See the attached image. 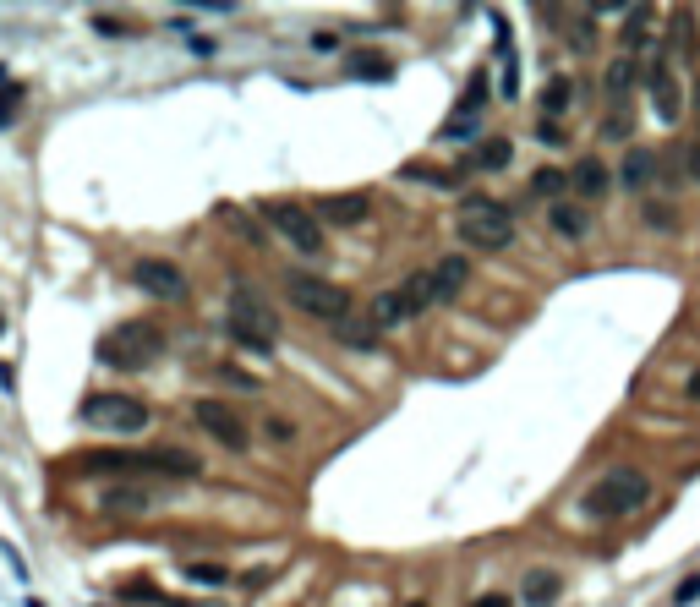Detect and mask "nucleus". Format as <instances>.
<instances>
[{"label": "nucleus", "mask_w": 700, "mask_h": 607, "mask_svg": "<svg viewBox=\"0 0 700 607\" xmlns=\"http://www.w3.org/2000/svg\"><path fill=\"white\" fill-rule=\"evenodd\" d=\"M72 465L77 476H99V471H110V476H126V471H154V476H181V482H192V476H203V465L192 460V454H181V449H143V454H121V449H93V454H72Z\"/></svg>", "instance_id": "obj_1"}, {"label": "nucleus", "mask_w": 700, "mask_h": 607, "mask_svg": "<svg viewBox=\"0 0 700 607\" xmlns=\"http://www.w3.org/2000/svg\"><path fill=\"white\" fill-rule=\"evenodd\" d=\"M454 230H460V241L476 247V252L515 247V214H509L498 197H482V192L460 197V208H454Z\"/></svg>", "instance_id": "obj_2"}, {"label": "nucleus", "mask_w": 700, "mask_h": 607, "mask_svg": "<svg viewBox=\"0 0 700 607\" xmlns=\"http://www.w3.org/2000/svg\"><path fill=\"white\" fill-rule=\"evenodd\" d=\"M646 498H651V476L635 471V465H613V471H602L597 482L586 487V515L624 520V515H635V509H646Z\"/></svg>", "instance_id": "obj_3"}, {"label": "nucleus", "mask_w": 700, "mask_h": 607, "mask_svg": "<svg viewBox=\"0 0 700 607\" xmlns=\"http://www.w3.org/2000/svg\"><path fill=\"white\" fill-rule=\"evenodd\" d=\"M159 356H165V329H154V323H121L99 340V361L115 372H143Z\"/></svg>", "instance_id": "obj_4"}, {"label": "nucleus", "mask_w": 700, "mask_h": 607, "mask_svg": "<svg viewBox=\"0 0 700 607\" xmlns=\"http://www.w3.org/2000/svg\"><path fill=\"white\" fill-rule=\"evenodd\" d=\"M433 301H438V290H433V268H427V274H405L400 285L378 290L367 318H372V329H400V323L422 318Z\"/></svg>", "instance_id": "obj_5"}, {"label": "nucleus", "mask_w": 700, "mask_h": 607, "mask_svg": "<svg viewBox=\"0 0 700 607\" xmlns=\"http://www.w3.org/2000/svg\"><path fill=\"white\" fill-rule=\"evenodd\" d=\"M274 334H279V318L268 307V296L258 285H236L230 290V340L247 345V350H274Z\"/></svg>", "instance_id": "obj_6"}, {"label": "nucleus", "mask_w": 700, "mask_h": 607, "mask_svg": "<svg viewBox=\"0 0 700 607\" xmlns=\"http://www.w3.org/2000/svg\"><path fill=\"white\" fill-rule=\"evenodd\" d=\"M285 301L301 307L307 318H318V323H334V329L350 318V296L340 285H329V279H318V274H285Z\"/></svg>", "instance_id": "obj_7"}, {"label": "nucleus", "mask_w": 700, "mask_h": 607, "mask_svg": "<svg viewBox=\"0 0 700 607\" xmlns=\"http://www.w3.org/2000/svg\"><path fill=\"white\" fill-rule=\"evenodd\" d=\"M263 219L285 236V247H296L301 258H318L323 247H329V236H323V219L312 214L307 203H263Z\"/></svg>", "instance_id": "obj_8"}, {"label": "nucleus", "mask_w": 700, "mask_h": 607, "mask_svg": "<svg viewBox=\"0 0 700 607\" xmlns=\"http://www.w3.org/2000/svg\"><path fill=\"white\" fill-rule=\"evenodd\" d=\"M83 422L88 427H99V433H121V438H132V433H143L154 416H148V405L137 400V394H93V400H83Z\"/></svg>", "instance_id": "obj_9"}, {"label": "nucleus", "mask_w": 700, "mask_h": 607, "mask_svg": "<svg viewBox=\"0 0 700 607\" xmlns=\"http://www.w3.org/2000/svg\"><path fill=\"white\" fill-rule=\"evenodd\" d=\"M192 422L203 427L208 438L219 443V449H230V454H241L252 443V433H247V422H241L236 411H230L225 400H192Z\"/></svg>", "instance_id": "obj_10"}, {"label": "nucleus", "mask_w": 700, "mask_h": 607, "mask_svg": "<svg viewBox=\"0 0 700 607\" xmlns=\"http://www.w3.org/2000/svg\"><path fill=\"white\" fill-rule=\"evenodd\" d=\"M132 285L148 290V296H159V301H186V290H192L186 274L170 258H137L132 263Z\"/></svg>", "instance_id": "obj_11"}, {"label": "nucleus", "mask_w": 700, "mask_h": 607, "mask_svg": "<svg viewBox=\"0 0 700 607\" xmlns=\"http://www.w3.org/2000/svg\"><path fill=\"white\" fill-rule=\"evenodd\" d=\"M646 99H651V110H657V121H679L684 88H679V72H673L668 61H651L646 66Z\"/></svg>", "instance_id": "obj_12"}, {"label": "nucleus", "mask_w": 700, "mask_h": 607, "mask_svg": "<svg viewBox=\"0 0 700 607\" xmlns=\"http://www.w3.org/2000/svg\"><path fill=\"white\" fill-rule=\"evenodd\" d=\"M93 509H99V515H115V520H137V515H148V509H154V498H148L143 482H110Z\"/></svg>", "instance_id": "obj_13"}, {"label": "nucleus", "mask_w": 700, "mask_h": 607, "mask_svg": "<svg viewBox=\"0 0 700 607\" xmlns=\"http://www.w3.org/2000/svg\"><path fill=\"white\" fill-rule=\"evenodd\" d=\"M372 208L367 192H345V197H329V203H318V219H329V225H361Z\"/></svg>", "instance_id": "obj_14"}, {"label": "nucleus", "mask_w": 700, "mask_h": 607, "mask_svg": "<svg viewBox=\"0 0 700 607\" xmlns=\"http://www.w3.org/2000/svg\"><path fill=\"white\" fill-rule=\"evenodd\" d=\"M558 586H564V580H558L553 569H525L520 597H525V607H553L558 602Z\"/></svg>", "instance_id": "obj_15"}, {"label": "nucleus", "mask_w": 700, "mask_h": 607, "mask_svg": "<svg viewBox=\"0 0 700 607\" xmlns=\"http://www.w3.org/2000/svg\"><path fill=\"white\" fill-rule=\"evenodd\" d=\"M465 279H471V268H465V258H443L433 268V290H438V301H454L465 290Z\"/></svg>", "instance_id": "obj_16"}, {"label": "nucleus", "mask_w": 700, "mask_h": 607, "mask_svg": "<svg viewBox=\"0 0 700 607\" xmlns=\"http://www.w3.org/2000/svg\"><path fill=\"white\" fill-rule=\"evenodd\" d=\"M569 181H575V192H580V197H591V203H597V197L608 192V170H602L597 159H586V165H575V175H569Z\"/></svg>", "instance_id": "obj_17"}, {"label": "nucleus", "mask_w": 700, "mask_h": 607, "mask_svg": "<svg viewBox=\"0 0 700 607\" xmlns=\"http://www.w3.org/2000/svg\"><path fill=\"white\" fill-rule=\"evenodd\" d=\"M651 175H657V154H651V148H629V154H624V181L629 186H646Z\"/></svg>", "instance_id": "obj_18"}, {"label": "nucleus", "mask_w": 700, "mask_h": 607, "mask_svg": "<svg viewBox=\"0 0 700 607\" xmlns=\"http://www.w3.org/2000/svg\"><path fill=\"white\" fill-rule=\"evenodd\" d=\"M509 159H515V143H509V137H487V143L476 148V165L482 170H504Z\"/></svg>", "instance_id": "obj_19"}, {"label": "nucleus", "mask_w": 700, "mask_h": 607, "mask_svg": "<svg viewBox=\"0 0 700 607\" xmlns=\"http://www.w3.org/2000/svg\"><path fill=\"white\" fill-rule=\"evenodd\" d=\"M629 83H635V61H629V55H618V61L608 66V99L624 104L629 99Z\"/></svg>", "instance_id": "obj_20"}, {"label": "nucleus", "mask_w": 700, "mask_h": 607, "mask_svg": "<svg viewBox=\"0 0 700 607\" xmlns=\"http://www.w3.org/2000/svg\"><path fill=\"white\" fill-rule=\"evenodd\" d=\"M564 186H569L564 170H536V175H531V192H536V197H558Z\"/></svg>", "instance_id": "obj_21"}, {"label": "nucleus", "mask_w": 700, "mask_h": 607, "mask_svg": "<svg viewBox=\"0 0 700 607\" xmlns=\"http://www.w3.org/2000/svg\"><path fill=\"white\" fill-rule=\"evenodd\" d=\"M340 340H345V345H372V340H378V329H372V318H367V323L345 318V323H340Z\"/></svg>", "instance_id": "obj_22"}, {"label": "nucleus", "mask_w": 700, "mask_h": 607, "mask_svg": "<svg viewBox=\"0 0 700 607\" xmlns=\"http://www.w3.org/2000/svg\"><path fill=\"white\" fill-rule=\"evenodd\" d=\"M22 110V88L17 83H0V126H11Z\"/></svg>", "instance_id": "obj_23"}, {"label": "nucleus", "mask_w": 700, "mask_h": 607, "mask_svg": "<svg viewBox=\"0 0 700 607\" xmlns=\"http://www.w3.org/2000/svg\"><path fill=\"white\" fill-rule=\"evenodd\" d=\"M186 580H197V586H225V569L219 564H186Z\"/></svg>", "instance_id": "obj_24"}, {"label": "nucleus", "mask_w": 700, "mask_h": 607, "mask_svg": "<svg viewBox=\"0 0 700 607\" xmlns=\"http://www.w3.org/2000/svg\"><path fill=\"white\" fill-rule=\"evenodd\" d=\"M553 219H558V230H564V236H580V230H586V214H580V208H564V203H558Z\"/></svg>", "instance_id": "obj_25"}, {"label": "nucleus", "mask_w": 700, "mask_h": 607, "mask_svg": "<svg viewBox=\"0 0 700 607\" xmlns=\"http://www.w3.org/2000/svg\"><path fill=\"white\" fill-rule=\"evenodd\" d=\"M564 104H569V83L558 77V83L542 93V110H547V115H564Z\"/></svg>", "instance_id": "obj_26"}, {"label": "nucleus", "mask_w": 700, "mask_h": 607, "mask_svg": "<svg viewBox=\"0 0 700 607\" xmlns=\"http://www.w3.org/2000/svg\"><path fill=\"white\" fill-rule=\"evenodd\" d=\"M350 72H356V77H389V61H378V55H372V61H367V55H356Z\"/></svg>", "instance_id": "obj_27"}, {"label": "nucleus", "mask_w": 700, "mask_h": 607, "mask_svg": "<svg viewBox=\"0 0 700 607\" xmlns=\"http://www.w3.org/2000/svg\"><path fill=\"white\" fill-rule=\"evenodd\" d=\"M263 433L274 438V443H290V438H296V422H285V416H268V427H263Z\"/></svg>", "instance_id": "obj_28"}, {"label": "nucleus", "mask_w": 700, "mask_h": 607, "mask_svg": "<svg viewBox=\"0 0 700 607\" xmlns=\"http://www.w3.org/2000/svg\"><path fill=\"white\" fill-rule=\"evenodd\" d=\"M690 602H700V575H690L679 591H673V607H690Z\"/></svg>", "instance_id": "obj_29"}, {"label": "nucleus", "mask_w": 700, "mask_h": 607, "mask_svg": "<svg viewBox=\"0 0 700 607\" xmlns=\"http://www.w3.org/2000/svg\"><path fill=\"white\" fill-rule=\"evenodd\" d=\"M219 378H225L230 389H241V394H252V389H258V378H247V372H236V367H225Z\"/></svg>", "instance_id": "obj_30"}, {"label": "nucleus", "mask_w": 700, "mask_h": 607, "mask_svg": "<svg viewBox=\"0 0 700 607\" xmlns=\"http://www.w3.org/2000/svg\"><path fill=\"white\" fill-rule=\"evenodd\" d=\"M471 607H515V602H509V597H504V591H487V597H476Z\"/></svg>", "instance_id": "obj_31"}, {"label": "nucleus", "mask_w": 700, "mask_h": 607, "mask_svg": "<svg viewBox=\"0 0 700 607\" xmlns=\"http://www.w3.org/2000/svg\"><path fill=\"white\" fill-rule=\"evenodd\" d=\"M93 22H99V33H132L126 22H115V17H93Z\"/></svg>", "instance_id": "obj_32"}, {"label": "nucleus", "mask_w": 700, "mask_h": 607, "mask_svg": "<svg viewBox=\"0 0 700 607\" xmlns=\"http://www.w3.org/2000/svg\"><path fill=\"white\" fill-rule=\"evenodd\" d=\"M690 175H695V181H700V143L690 148Z\"/></svg>", "instance_id": "obj_33"}, {"label": "nucleus", "mask_w": 700, "mask_h": 607, "mask_svg": "<svg viewBox=\"0 0 700 607\" xmlns=\"http://www.w3.org/2000/svg\"><path fill=\"white\" fill-rule=\"evenodd\" d=\"M690 394H695V400H700V372H695V378H690Z\"/></svg>", "instance_id": "obj_34"}, {"label": "nucleus", "mask_w": 700, "mask_h": 607, "mask_svg": "<svg viewBox=\"0 0 700 607\" xmlns=\"http://www.w3.org/2000/svg\"><path fill=\"white\" fill-rule=\"evenodd\" d=\"M695 115H700V83H695Z\"/></svg>", "instance_id": "obj_35"}, {"label": "nucleus", "mask_w": 700, "mask_h": 607, "mask_svg": "<svg viewBox=\"0 0 700 607\" xmlns=\"http://www.w3.org/2000/svg\"><path fill=\"white\" fill-rule=\"evenodd\" d=\"M411 607H422V602H411Z\"/></svg>", "instance_id": "obj_36"}]
</instances>
